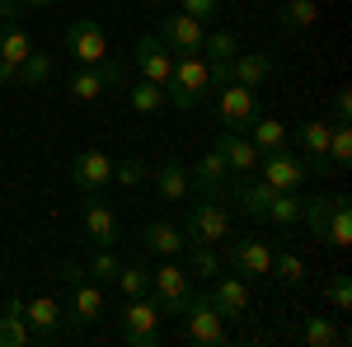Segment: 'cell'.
Returning a JSON list of instances; mask_svg holds the SVG:
<instances>
[{"instance_id": "44dd1931", "label": "cell", "mask_w": 352, "mask_h": 347, "mask_svg": "<svg viewBox=\"0 0 352 347\" xmlns=\"http://www.w3.org/2000/svg\"><path fill=\"white\" fill-rule=\"evenodd\" d=\"M212 146H217L221 155H226L230 174H254V169H258V155H263V150L249 141V132H230V127H221Z\"/></svg>"}, {"instance_id": "6da1fadb", "label": "cell", "mask_w": 352, "mask_h": 347, "mask_svg": "<svg viewBox=\"0 0 352 347\" xmlns=\"http://www.w3.org/2000/svg\"><path fill=\"white\" fill-rule=\"evenodd\" d=\"M207 94H212V66H207V56H202V52L174 56V76H169L164 99H169L174 108H184V113H192Z\"/></svg>"}, {"instance_id": "d4e9b609", "label": "cell", "mask_w": 352, "mask_h": 347, "mask_svg": "<svg viewBox=\"0 0 352 347\" xmlns=\"http://www.w3.org/2000/svg\"><path fill=\"white\" fill-rule=\"evenodd\" d=\"M305 347H333V343H348V328H338V324L329 320V315H305V320L292 328Z\"/></svg>"}, {"instance_id": "f1b7e54d", "label": "cell", "mask_w": 352, "mask_h": 347, "mask_svg": "<svg viewBox=\"0 0 352 347\" xmlns=\"http://www.w3.org/2000/svg\"><path fill=\"white\" fill-rule=\"evenodd\" d=\"M52 71H56V61H52V52H33L24 56V66H19V85L24 89H43V85L52 80Z\"/></svg>"}, {"instance_id": "2e32d148", "label": "cell", "mask_w": 352, "mask_h": 347, "mask_svg": "<svg viewBox=\"0 0 352 347\" xmlns=\"http://www.w3.org/2000/svg\"><path fill=\"white\" fill-rule=\"evenodd\" d=\"M33 52V38L24 33V24L0 19V85H19V66Z\"/></svg>"}, {"instance_id": "5bb4252c", "label": "cell", "mask_w": 352, "mask_h": 347, "mask_svg": "<svg viewBox=\"0 0 352 347\" xmlns=\"http://www.w3.org/2000/svg\"><path fill=\"white\" fill-rule=\"evenodd\" d=\"M202 38H207V24H202V19H192L184 10H179V14H160V43L174 56L202 52Z\"/></svg>"}, {"instance_id": "e0dca14e", "label": "cell", "mask_w": 352, "mask_h": 347, "mask_svg": "<svg viewBox=\"0 0 352 347\" xmlns=\"http://www.w3.org/2000/svg\"><path fill=\"white\" fill-rule=\"evenodd\" d=\"M61 300L56 295H33V300H24V324H28V333H33V343H56L61 338Z\"/></svg>"}, {"instance_id": "8992f818", "label": "cell", "mask_w": 352, "mask_h": 347, "mask_svg": "<svg viewBox=\"0 0 352 347\" xmlns=\"http://www.w3.org/2000/svg\"><path fill=\"white\" fill-rule=\"evenodd\" d=\"M151 291H155L160 315H184V305L192 300V277L174 263V258H164V263L151 272Z\"/></svg>"}, {"instance_id": "74e56055", "label": "cell", "mask_w": 352, "mask_h": 347, "mask_svg": "<svg viewBox=\"0 0 352 347\" xmlns=\"http://www.w3.org/2000/svg\"><path fill=\"white\" fill-rule=\"evenodd\" d=\"M113 287H118L122 295H146V291H151V272H146L141 263H122V267H118V282H113Z\"/></svg>"}, {"instance_id": "7c38bea8", "label": "cell", "mask_w": 352, "mask_h": 347, "mask_svg": "<svg viewBox=\"0 0 352 347\" xmlns=\"http://www.w3.org/2000/svg\"><path fill=\"white\" fill-rule=\"evenodd\" d=\"M66 56H71L76 66H99V61H109V38H104V28L94 24V19H76V24L66 28Z\"/></svg>"}, {"instance_id": "5b68a950", "label": "cell", "mask_w": 352, "mask_h": 347, "mask_svg": "<svg viewBox=\"0 0 352 347\" xmlns=\"http://www.w3.org/2000/svg\"><path fill=\"white\" fill-rule=\"evenodd\" d=\"M263 183H272L277 192H300V183L310 179V164L300 160V155H292L287 146H277V150H263L258 155V169H254Z\"/></svg>"}, {"instance_id": "9c48e42d", "label": "cell", "mask_w": 352, "mask_h": 347, "mask_svg": "<svg viewBox=\"0 0 352 347\" xmlns=\"http://www.w3.org/2000/svg\"><path fill=\"white\" fill-rule=\"evenodd\" d=\"M226 197L240 207L244 221H268V207L277 197V188L263 183L258 174H240V179H226Z\"/></svg>"}, {"instance_id": "277c9868", "label": "cell", "mask_w": 352, "mask_h": 347, "mask_svg": "<svg viewBox=\"0 0 352 347\" xmlns=\"http://www.w3.org/2000/svg\"><path fill=\"white\" fill-rule=\"evenodd\" d=\"M184 235H188V244H221V240H230V212L221 207V197H202V202H192L188 216H184Z\"/></svg>"}, {"instance_id": "e575fe53", "label": "cell", "mask_w": 352, "mask_h": 347, "mask_svg": "<svg viewBox=\"0 0 352 347\" xmlns=\"http://www.w3.org/2000/svg\"><path fill=\"white\" fill-rule=\"evenodd\" d=\"M235 52H240V38H235L230 28H212V33L202 38V56H207V61H235Z\"/></svg>"}, {"instance_id": "484cf974", "label": "cell", "mask_w": 352, "mask_h": 347, "mask_svg": "<svg viewBox=\"0 0 352 347\" xmlns=\"http://www.w3.org/2000/svg\"><path fill=\"white\" fill-rule=\"evenodd\" d=\"M320 14H324V5H315V0H282L277 28H282V33H305V28H315Z\"/></svg>"}, {"instance_id": "30bf717a", "label": "cell", "mask_w": 352, "mask_h": 347, "mask_svg": "<svg viewBox=\"0 0 352 347\" xmlns=\"http://www.w3.org/2000/svg\"><path fill=\"white\" fill-rule=\"evenodd\" d=\"M118 80H122V66L99 61V66H76V71L61 80V89H66L71 99H80V104H94V99H104V89L118 85Z\"/></svg>"}, {"instance_id": "d6986e66", "label": "cell", "mask_w": 352, "mask_h": 347, "mask_svg": "<svg viewBox=\"0 0 352 347\" xmlns=\"http://www.w3.org/2000/svg\"><path fill=\"white\" fill-rule=\"evenodd\" d=\"M226 179H230V164H226V155H221L217 146L197 164H188V183H192L197 197H221V192H226Z\"/></svg>"}, {"instance_id": "ffe728a7", "label": "cell", "mask_w": 352, "mask_h": 347, "mask_svg": "<svg viewBox=\"0 0 352 347\" xmlns=\"http://www.w3.org/2000/svg\"><path fill=\"white\" fill-rule=\"evenodd\" d=\"M85 235L94 240V249H113L118 244V212L99 192H85Z\"/></svg>"}, {"instance_id": "836d02e7", "label": "cell", "mask_w": 352, "mask_h": 347, "mask_svg": "<svg viewBox=\"0 0 352 347\" xmlns=\"http://www.w3.org/2000/svg\"><path fill=\"white\" fill-rule=\"evenodd\" d=\"M249 141L258 146V150H277V146H287V122H277V117H254V127H249Z\"/></svg>"}, {"instance_id": "52a82bcc", "label": "cell", "mask_w": 352, "mask_h": 347, "mask_svg": "<svg viewBox=\"0 0 352 347\" xmlns=\"http://www.w3.org/2000/svg\"><path fill=\"white\" fill-rule=\"evenodd\" d=\"M217 117L221 127H230V132H249L254 127V117H258V89H249V85H221L217 89Z\"/></svg>"}, {"instance_id": "f546056e", "label": "cell", "mask_w": 352, "mask_h": 347, "mask_svg": "<svg viewBox=\"0 0 352 347\" xmlns=\"http://www.w3.org/2000/svg\"><path fill=\"white\" fill-rule=\"evenodd\" d=\"M324 240L333 244V249H348L352 244V202L338 192V202H333V216H329L324 225Z\"/></svg>"}, {"instance_id": "bcb514c9", "label": "cell", "mask_w": 352, "mask_h": 347, "mask_svg": "<svg viewBox=\"0 0 352 347\" xmlns=\"http://www.w3.org/2000/svg\"><path fill=\"white\" fill-rule=\"evenodd\" d=\"M315 5H324V0H315Z\"/></svg>"}, {"instance_id": "8fae6325", "label": "cell", "mask_w": 352, "mask_h": 347, "mask_svg": "<svg viewBox=\"0 0 352 347\" xmlns=\"http://www.w3.org/2000/svg\"><path fill=\"white\" fill-rule=\"evenodd\" d=\"M230 272H235V277H244V282L272 277V244L258 240V235L230 240Z\"/></svg>"}, {"instance_id": "4316f807", "label": "cell", "mask_w": 352, "mask_h": 347, "mask_svg": "<svg viewBox=\"0 0 352 347\" xmlns=\"http://www.w3.org/2000/svg\"><path fill=\"white\" fill-rule=\"evenodd\" d=\"M184 254H188V267H184V272H188L192 282H212L221 267H226L221 254H217V244H188Z\"/></svg>"}, {"instance_id": "60d3db41", "label": "cell", "mask_w": 352, "mask_h": 347, "mask_svg": "<svg viewBox=\"0 0 352 347\" xmlns=\"http://www.w3.org/2000/svg\"><path fill=\"white\" fill-rule=\"evenodd\" d=\"M61 0H0V19H14V14H24V10H52Z\"/></svg>"}, {"instance_id": "d590c367", "label": "cell", "mask_w": 352, "mask_h": 347, "mask_svg": "<svg viewBox=\"0 0 352 347\" xmlns=\"http://www.w3.org/2000/svg\"><path fill=\"white\" fill-rule=\"evenodd\" d=\"M300 202H305L300 192H277L272 207H268V221H272V225H287V230L300 225Z\"/></svg>"}, {"instance_id": "ac0fdd59", "label": "cell", "mask_w": 352, "mask_h": 347, "mask_svg": "<svg viewBox=\"0 0 352 347\" xmlns=\"http://www.w3.org/2000/svg\"><path fill=\"white\" fill-rule=\"evenodd\" d=\"M66 179L80 188V192H99L104 183H113V160L104 150H80L76 160L66 164Z\"/></svg>"}, {"instance_id": "ee69618b", "label": "cell", "mask_w": 352, "mask_h": 347, "mask_svg": "<svg viewBox=\"0 0 352 347\" xmlns=\"http://www.w3.org/2000/svg\"><path fill=\"white\" fill-rule=\"evenodd\" d=\"M146 5H155V10H160V5H164V0H146Z\"/></svg>"}, {"instance_id": "9a60e30c", "label": "cell", "mask_w": 352, "mask_h": 347, "mask_svg": "<svg viewBox=\"0 0 352 347\" xmlns=\"http://www.w3.org/2000/svg\"><path fill=\"white\" fill-rule=\"evenodd\" d=\"M207 300H212V310H217L221 320H244V315H249V282H244V277H235V272H230V277H212V282H207Z\"/></svg>"}, {"instance_id": "7402d4cb", "label": "cell", "mask_w": 352, "mask_h": 347, "mask_svg": "<svg viewBox=\"0 0 352 347\" xmlns=\"http://www.w3.org/2000/svg\"><path fill=\"white\" fill-rule=\"evenodd\" d=\"M141 249L155 254V258H179V254L188 249V235H184V225H174V221H151V225L141 230Z\"/></svg>"}, {"instance_id": "b9f144b4", "label": "cell", "mask_w": 352, "mask_h": 347, "mask_svg": "<svg viewBox=\"0 0 352 347\" xmlns=\"http://www.w3.org/2000/svg\"><path fill=\"white\" fill-rule=\"evenodd\" d=\"M179 10L207 24V19H217V14H221V0H179Z\"/></svg>"}, {"instance_id": "3957f363", "label": "cell", "mask_w": 352, "mask_h": 347, "mask_svg": "<svg viewBox=\"0 0 352 347\" xmlns=\"http://www.w3.org/2000/svg\"><path fill=\"white\" fill-rule=\"evenodd\" d=\"M160 305L146 300V295H127L122 305V343L127 347H160Z\"/></svg>"}, {"instance_id": "7a4b0ae2", "label": "cell", "mask_w": 352, "mask_h": 347, "mask_svg": "<svg viewBox=\"0 0 352 347\" xmlns=\"http://www.w3.org/2000/svg\"><path fill=\"white\" fill-rule=\"evenodd\" d=\"M61 287L71 295V324H94L104 320V287L99 282H89V272L76 263H61Z\"/></svg>"}, {"instance_id": "603a6c76", "label": "cell", "mask_w": 352, "mask_h": 347, "mask_svg": "<svg viewBox=\"0 0 352 347\" xmlns=\"http://www.w3.org/2000/svg\"><path fill=\"white\" fill-rule=\"evenodd\" d=\"M155 192H160V202H184V197L192 192L188 164L179 160V155H169L164 164H155Z\"/></svg>"}, {"instance_id": "ab89813d", "label": "cell", "mask_w": 352, "mask_h": 347, "mask_svg": "<svg viewBox=\"0 0 352 347\" xmlns=\"http://www.w3.org/2000/svg\"><path fill=\"white\" fill-rule=\"evenodd\" d=\"M324 295H329V305H333L338 315H348V310H352V277H348V272L324 277Z\"/></svg>"}, {"instance_id": "4fadbf2b", "label": "cell", "mask_w": 352, "mask_h": 347, "mask_svg": "<svg viewBox=\"0 0 352 347\" xmlns=\"http://www.w3.org/2000/svg\"><path fill=\"white\" fill-rule=\"evenodd\" d=\"M136 76L151 85H160L169 89V76H174V52L160 43V33H146V38H136Z\"/></svg>"}, {"instance_id": "cb8c5ba5", "label": "cell", "mask_w": 352, "mask_h": 347, "mask_svg": "<svg viewBox=\"0 0 352 347\" xmlns=\"http://www.w3.org/2000/svg\"><path fill=\"white\" fill-rule=\"evenodd\" d=\"M272 71H277L272 52H235V61H230V80H235V85H249V89H258Z\"/></svg>"}, {"instance_id": "7bdbcfd3", "label": "cell", "mask_w": 352, "mask_h": 347, "mask_svg": "<svg viewBox=\"0 0 352 347\" xmlns=\"http://www.w3.org/2000/svg\"><path fill=\"white\" fill-rule=\"evenodd\" d=\"M333 122H352V94L348 89L333 94Z\"/></svg>"}, {"instance_id": "4dcf8cb0", "label": "cell", "mask_w": 352, "mask_h": 347, "mask_svg": "<svg viewBox=\"0 0 352 347\" xmlns=\"http://www.w3.org/2000/svg\"><path fill=\"white\" fill-rule=\"evenodd\" d=\"M352 164V122H333L329 127V169L343 174Z\"/></svg>"}, {"instance_id": "1f68e13d", "label": "cell", "mask_w": 352, "mask_h": 347, "mask_svg": "<svg viewBox=\"0 0 352 347\" xmlns=\"http://www.w3.org/2000/svg\"><path fill=\"white\" fill-rule=\"evenodd\" d=\"M127 104H132V113H141V117H155L169 99H164V89L160 85H151V80H136L132 89H127Z\"/></svg>"}, {"instance_id": "f6af8a7d", "label": "cell", "mask_w": 352, "mask_h": 347, "mask_svg": "<svg viewBox=\"0 0 352 347\" xmlns=\"http://www.w3.org/2000/svg\"><path fill=\"white\" fill-rule=\"evenodd\" d=\"M0 179H5V164H0Z\"/></svg>"}, {"instance_id": "83f0119b", "label": "cell", "mask_w": 352, "mask_h": 347, "mask_svg": "<svg viewBox=\"0 0 352 347\" xmlns=\"http://www.w3.org/2000/svg\"><path fill=\"white\" fill-rule=\"evenodd\" d=\"M24 343H33V333L24 324V300H10L0 315V347H24Z\"/></svg>"}, {"instance_id": "ba28073f", "label": "cell", "mask_w": 352, "mask_h": 347, "mask_svg": "<svg viewBox=\"0 0 352 347\" xmlns=\"http://www.w3.org/2000/svg\"><path fill=\"white\" fill-rule=\"evenodd\" d=\"M179 320H184V338H188V343H197V347H221L226 343V320L212 310L207 295H192Z\"/></svg>"}, {"instance_id": "d6a6232c", "label": "cell", "mask_w": 352, "mask_h": 347, "mask_svg": "<svg viewBox=\"0 0 352 347\" xmlns=\"http://www.w3.org/2000/svg\"><path fill=\"white\" fill-rule=\"evenodd\" d=\"M272 277L282 282V287H300L305 282V258H300L296 249H272Z\"/></svg>"}, {"instance_id": "8d00e7d4", "label": "cell", "mask_w": 352, "mask_h": 347, "mask_svg": "<svg viewBox=\"0 0 352 347\" xmlns=\"http://www.w3.org/2000/svg\"><path fill=\"white\" fill-rule=\"evenodd\" d=\"M118 267H122V258L113 254V249H94V258H89V282H99V287H109V282H118Z\"/></svg>"}, {"instance_id": "f35d334b", "label": "cell", "mask_w": 352, "mask_h": 347, "mask_svg": "<svg viewBox=\"0 0 352 347\" xmlns=\"http://www.w3.org/2000/svg\"><path fill=\"white\" fill-rule=\"evenodd\" d=\"M151 179V164L141 160V155H132V160H113V183L122 188H141Z\"/></svg>"}]
</instances>
